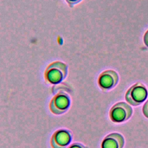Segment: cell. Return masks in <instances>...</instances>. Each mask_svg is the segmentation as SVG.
<instances>
[{
    "label": "cell",
    "mask_w": 148,
    "mask_h": 148,
    "mask_svg": "<svg viewBox=\"0 0 148 148\" xmlns=\"http://www.w3.org/2000/svg\"><path fill=\"white\" fill-rule=\"evenodd\" d=\"M147 90L142 83L137 82L126 92L125 99L132 106H138L143 103L147 97Z\"/></svg>",
    "instance_id": "6da1fadb"
},
{
    "label": "cell",
    "mask_w": 148,
    "mask_h": 148,
    "mask_svg": "<svg viewBox=\"0 0 148 148\" xmlns=\"http://www.w3.org/2000/svg\"><path fill=\"white\" fill-rule=\"evenodd\" d=\"M132 114V108L124 102H120L112 107L109 111V117L114 123H122L128 120Z\"/></svg>",
    "instance_id": "7a4b0ae2"
},
{
    "label": "cell",
    "mask_w": 148,
    "mask_h": 148,
    "mask_svg": "<svg viewBox=\"0 0 148 148\" xmlns=\"http://www.w3.org/2000/svg\"><path fill=\"white\" fill-rule=\"evenodd\" d=\"M66 75V66L61 62L51 64L47 69L45 76L47 80L53 84L60 83Z\"/></svg>",
    "instance_id": "3957f363"
},
{
    "label": "cell",
    "mask_w": 148,
    "mask_h": 148,
    "mask_svg": "<svg viewBox=\"0 0 148 148\" xmlns=\"http://www.w3.org/2000/svg\"><path fill=\"white\" fill-rule=\"evenodd\" d=\"M119 80L118 73L113 70L109 69L103 71L99 75L98 83L102 90L108 91L114 87L118 83Z\"/></svg>",
    "instance_id": "277c9868"
},
{
    "label": "cell",
    "mask_w": 148,
    "mask_h": 148,
    "mask_svg": "<svg viewBox=\"0 0 148 148\" xmlns=\"http://www.w3.org/2000/svg\"><path fill=\"white\" fill-rule=\"evenodd\" d=\"M69 104L70 100L67 95L64 93H60L52 99L50 108L53 113L61 114L67 110Z\"/></svg>",
    "instance_id": "5b68a950"
},
{
    "label": "cell",
    "mask_w": 148,
    "mask_h": 148,
    "mask_svg": "<svg viewBox=\"0 0 148 148\" xmlns=\"http://www.w3.org/2000/svg\"><path fill=\"white\" fill-rule=\"evenodd\" d=\"M71 140L70 132L65 130H60L53 134L51 140V146L53 148H65Z\"/></svg>",
    "instance_id": "8992f818"
},
{
    "label": "cell",
    "mask_w": 148,
    "mask_h": 148,
    "mask_svg": "<svg viewBox=\"0 0 148 148\" xmlns=\"http://www.w3.org/2000/svg\"><path fill=\"white\" fill-rule=\"evenodd\" d=\"M124 139L119 133L113 132L107 135L102 140L101 148H123Z\"/></svg>",
    "instance_id": "52a82bcc"
},
{
    "label": "cell",
    "mask_w": 148,
    "mask_h": 148,
    "mask_svg": "<svg viewBox=\"0 0 148 148\" xmlns=\"http://www.w3.org/2000/svg\"><path fill=\"white\" fill-rule=\"evenodd\" d=\"M142 112L143 115L148 118V100L145 102V103L144 104L143 108H142Z\"/></svg>",
    "instance_id": "ba28073f"
},
{
    "label": "cell",
    "mask_w": 148,
    "mask_h": 148,
    "mask_svg": "<svg viewBox=\"0 0 148 148\" xmlns=\"http://www.w3.org/2000/svg\"><path fill=\"white\" fill-rule=\"evenodd\" d=\"M143 42L146 46L148 47V30L145 33L143 36Z\"/></svg>",
    "instance_id": "9c48e42d"
},
{
    "label": "cell",
    "mask_w": 148,
    "mask_h": 148,
    "mask_svg": "<svg viewBox=\"0 0 148 148\" xmlns=\"http://www.w3.org/2000/svg\"><path fill=\"white\" fill-rule=\"evenodd\" d=\"M68 148H87L80 143H74Z\"/></svg>",
    "instance_id": "30bf717a"
},
{
    "label": "cell",
    "mask_w": 148,
    "mask_h": 148,
    "mask_svg": "<svg viewBox=\"0 0 148 148\" xmlns=\"http://www.w3.org/2000/svg\"><path fill=\"white\" fill-rule=\"evenodd\" d=\"M69 3H77L79 2V1H80L81 0H67Z\"/></svg>",
    "instance_id": "8fae6325"
}]
</instances>
